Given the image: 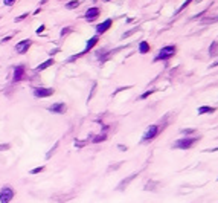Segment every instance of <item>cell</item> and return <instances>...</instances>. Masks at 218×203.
Masks as SVG:
<instances>
[{
	"label": "cell",
	"instance_id": "cell-1",
	"mask_svg": "<svg viewBox=\"0 0 218 203\" xmlns=\"http://www.w3.org/2000/svg\"><path fill=\"white\" fill-rule=\"evenodd\" d=\"M176 52H177V48L176 46H173V44H169V46H165V48H162L160 51H159V54L156 55V58H154V61H166V60H169V58H173L174 55H176Z\"/></svg>",
	"mask_w": 218,
	"mask_h": 203
},
{
	"label": "cell",
	"instance_id": "cell-2",
	"mask_svg": "<svg viewBox=\"0 0 218 203\" xmlns=\"http://www.w3.org/2000/svg\"><path fill=\"white\" fill-rule=\"evenodd\" d=\"M198 141L197 136H186V138H182L179 141H176L173 144V148H179V150H189L194 144Z\"/></svg>",
	"mask_w": 218,
	"mask_h": 203
},
{
	"label": "cell",
	"instance_id": "cell-3",
	"mask_svg": "<svg viewBox=\"0 0 218 203\" xmlns=\"http://www.w3.org/2000/svg\"><path fill=\"white\" fill-rule=\"evenodd\" d=\"M160 130H163V127H159V125H150L147 128V131H145L142 134V144H147V142H151L157 134L160 133Z\"/></svg>",
	"mask_w": 218,
	"mask_h": 203
},
{
	"label": "cell",
	"instance_id": "cell-4",
	"mask_svg": "<svg viewBox=\"0 0 218 203\" xmlns=\"http://www.w3.org/2000/svg\"><path fill=\"white\" fill-rule=\"evenodd\" d=\"M15 195V191L9 185H3L0 188V203H9Z\"/></svg>",
	"mask_w": 218,
	"mask_h": 203
},
{
	"label": "cell",
	"instance_id": "cell-5",
	"mask_svg": "<svg viewBox=\"0 0 218 203\" xmlns=\"http://www.w3.org/2000/svg\"><path fill=\"white\" fill-rule=\"evenodd\" d=\"M32 93H34L35 98H49V96H52L55 93V90L52 87H41V86H38V87H32Z\"/></svg>",
	"mask_w": 218,
	"mask_h": 203
},
{
	"label": "cell",
	"instance_id": "cell-6",
	"mask_svg": "<svg viewBox=\"0 0 218 203\" xmlns=\"http://www.w3.org/2000/svg\"><path fill=\"white\" fill-rule=\"evenodd\" d=\"M25 75H26V67H25V64H18V66L14 67V73H12L14 83L21 81L23 78H25Z\"/></svg>",
	"mask_w": 218,
	"mask_h": 203
},
{
	"label": "cell",
	"instance_id": "cell-7",
	"mask_svg": "<svg viewBox=\"0 0 218 203\" xmlns=\"http://www.w3.org/2000/svg\"><path fill=\"white\" fill-rule=\"evenodd\" d=\"M31 44H32V40H21V41H18L17 44H15V51H17V54H26L28 51H29V48H31Z\"/></svg>",
	"mask_w": 218,
	"mask_h": 203
},
{
	"label": "cell",
	"instance_id": "cell-8",
	"mask_svg": "<svg viewBox=\"0 0 218 203\" xmlns=\"http://www.w3.org/2000/svg\"><path fill=\"white\" fill-rule=\"evenodd\" d=\"M47 110H49L51 113H55V115H63L64 111L67 110V105L64 102H55V104L47 107Z\"/></svg>",
	"mask_w": 218,
	"mask_h": 203
},
{
	"label": "cell",
	"instance_id": "cell-9",
	"mask_svg": "<svg viewBox=\"0 0 218 203\" xmlns=\"http://www.w3.org/2000/svg\"><path fill=\"white\" fill-rule=\"evenodd\" d=\"M99 14H101V9L96 8V6H93V8H89V9L86 11L84 18H86L87 21H93V20H96V18L99 17Z\"/></svg>",
	"mask_w": 218,
	"mask_h": 203
},
{
	"label": "cell",
	"instance_id": "cell-10",
	"mask_svg": "<svg viewBox=\"0 0 218 203\" xmlns=\"http://www.w3.org/2000/svg\"><path fill=\"white\" fill-rule=\"evenodd\" d=\"M111 25H113V20H111V18H107V20H104L102 23H99L98 26H96V35H101V34L107 32V31L111 28Z\"/></svg>",
	"mask_w": 218,
	"mask_h": 203
},
{
	"label": "cell",
	"instance_id": "cell-11",
	"mask_svg": "<svg viewBox=\"0 0 218 203\" xmlns=\"http://www.w3.org/2000/svg\"><path fill=\"white\" fill-rule=\"evenodd\" d=\"M98 41H99V35H95V37H92L90 40H87V43H86V48H84V51L83 52H79V55L83 57L84 54H87L89 51H92L96 44H98Z\"/></svg>",
	"mask_w": 218,
	"mask_h": 203
},
{
	"label": "cell",
	"instance_id": "cell-12",
	"mask_svg": "<svg viewBox=\"0 0 218 203\" xmlns=\"http://www.w3.org/2000/svg\"><path fill=\"white\" fill-rule=\"evenodd\" d=\"M54 64H55V60H54V58H49V60L43 61L40 66H37V67H35V72H43V70H46V69H49V67L54 66Z\"/></svg>",
	"mask_w": 218,
	"mask_h": 203
},
{
	"label": "cell",
	"instance_id": "cell-13",
	"mask_svg": "<svg viewBox=\"0 0 218 203\" xmlns=\"http://www.w3.org/2000/svg\"><path fill=\"white\" fill-rule=\"evenodd\" d=\"M150 49H151V48H150L148 41H140V43H139V54H142V55H143V54H148Z\"/></svg>",
	"mask_w": 218,
	"mask_h": 203
},
{
	"label": "cell",
	"instance_id": "cell-14",
	"mask_svg": "<svg viewBox=\"0 0 218 203\" xmlns=\"http://www.w3.org/2000/svg\"><path fill=\"white\" fill-rule=\"evenodd\" d=\"M215 107H207V105H203V107H200L197 111H198V115H204V113H215Z\"/></svg>",
	"mask_w": 218,
	"mask_h": 203
},
{
	"label": "cell",
	"instance_id": "cell-15",
	"mask_svg": "<svg viewBox=\"0 0 218 203\" xmlns=\"http://www.w3.org/2000/svg\"><path fill=\"white\" fill-rule=\"evenodd\" d=\"M107 139V133H99V134H96V136H93L92 142L93 144H99V142H104Z\"/></svg>",
	"mask_w": 218,
	"mask_h": 203
},
{
	"label": "cell",
	"instance_id": "cell-16",
	"mask_svg": "<svg viewBox=\"0 0 218 203\" xmlns=\"http://www.w3.org/2000/svg\"><path fill=\"white\" fill-rule=\"evenodd\" d=\"M79 3H81L79 0H70V2L66 3V8H67V9H76V8L79 6Z\"/></svg>",
	"mask_w": 218,
	"mask_h": 203
},
{
	"label": "cell",
	"instance_id": "cell-17",
	"mask_svg": "<svg viewBox=\"0 0 218 203\" xmlns=\"http://www.w3.org/2000/svg\"><path fill=\"white\" fill-rule=\"evenodd\" d=\"M58 145H60V142H55V145H54V147H52V148L49 150V153L46 154V159H51V156H52L54 153H55V150L58 148Z\"/></svg>",
	"mask_w": 218,
	"mask_h": 203
},
{
	"label": "cell",
	"instance_id": "cell-18",
	"mask_svg": "<svg viewBox=\"0 0 218 203\" xmlns=\"http://www.w3.org/2000/svg\"><path fill=\"white\" fill-rule=\"evenodd\" d=\"M29 15H31L29 12H25V14H21V15L15 17V20H14V21H15V23H18V21H21V20H25V18H28Z\"/></svg>",
	"mask_w": 218,
	"mask_h": 203
},
{
	"label": "cell",
	"instance_id": "cell-19",
	"mask_svg": "<svg viewBox=\"0 0 218 203\" xmlns=\"http://www.w3.org/2000/svg\"><path fill=\"white\" fill-rule=\"evenodd\" d=\"M43 171H44V165H41V167H37V168L31 170V174H40V173H43Z\"/></svg>",
	"mask_w": 218,
	"mask_h": 203
},
{
	"label": "cell",
	"instance_id": "cell-20",
	"mask_svg": "<svg viewBox=\"0 0 218 203\" xmlns=\"http://www.w3.org/2000/svg\"><path fill=\"white\" fill-rule=\"evenodd\" d=\"M11 148V144H0V151H6Z\"/></svg>",
	"mask_w": 218,
	"mask_h": 203
},
{
	"label": "cell",
	"instance_id": "cell-21",
	"mask_svg": "<svg viewBox=\"0 0 218 203\" xmlns=\"http://www.w3.org/2000/svg\"><path fill=\"white\" fill-rule=\"evenodd\" d=\"M15 2L17 0H3V5L5 6H12V5H15Z\"/></svg>",
	"mask_w": 218,
	"mask_h": 203
},
{
	"label": "cell",
	"instance_id": "cell-22",
	"mask_svg": "<svg viewBox=\"0 0 218 203\" xmlns=\"http://www.w3.org/2000/svg\"><path fill=\"white\" fill-rule=\"evenodd\" d=\"M86 144H87V141H84V142H83V141H76V142H75V147H76V148H83Z\"/></svg>",
	"mask_w": 218,
	"mask_h": 203
},
{
	"label": "cell",
	"instance_id": "cell-23",
	"mask_svg": "<svg viewBox=\"0 0 218 203\" xmlns=\"http://www.w3.org/2000/svg\"><path fill=\"white\" fill-rule=\"evenodd\" d=\"M216 48H218V43H213V46L209 49V52H210V55H215V51H216Z\"/></svg>",
	"mask_w": 218,
	"mask_h": 203
},
{
	"label": "cell",
	"instance_id": "cell-24",
	"mask_svg": "<svg viewBox=\"0 0 218 203\" xmlns=\"http://www.w3.org/2000/svg\"><path fill=\"white\" fill-rule=\"evenodd\" d=\"M44 29H46V26H44V25H40V26H38V29H37L35 32L40 35V34H43V32H44Z\"/></svg>",
	"mask_w": 218,
	"mask_h": 203
},
{
	"label": "cell",
	"instance_id": "cell-25",
	"mask_svg": "<svg viewBox=\"0 0 218 203\" xmlns=\"http://www.w3.org/2000/svg\"><path fill=\"white\" fill-rule=\"evenodd\" d=\"M70 31H72V28H64V29L61 31V34H60V35H61V37H64V35H67Z\"/></svg>",
	"mask_w": 218,
	"mask_h": 203
},
{
	"label": "cell",
	"instance_id": "cell-26",
	"mask_svg": "<svg viewBox=\"0 0 218 203\" xmlns=\"http://www.w3.org/2000/svg\"><path fill=\"white\" fill-rule=\"evenodd\" d=\"M191 2H192V0H186V2H185V3H183V5L180 6V9H179L177 12H180V11H183V9H185V8H186V6H188V5H189Z\"/></svg>",
	"mask_w": 218,
	"mask_h": 203
},
{
	"label": "cell",
	"instance_id": "cell-27",
	"mask_svg": "<svg viewBox=\"0 0 218 203\" xmlns=\"http://www.w3.org/2000/svg\"><path fill=\"white\" fill-rule=\"evenodd\" d=\"M153 92H154V90H148V92H145V93H143V95H142L140 98H142V99H145V98H148V96H150V95H151Z\"/></svg>",
	"mask_w": 218,
	"mask_h": 203
},
{
	"label": "cell",
	"instance_id": "cell-28",
	"mask_svg": "<svg viewBox=\"0 0 218 203\" xmlns=\"http://www.w3.org/2000/svg\"><path fill=\"white\" fill-rule=\"evenodd\" d=\"M12 38V35H8V37H5V38H2V43H6V41H9Z\"/></svg>",
	"mask_w": 218,
	"mask_h": 203
},
{
	"label": "cell",
	"instance_id": "cell-29",
	"mask_svg": "<svg viewBox=\"0 0 218 203\" xmlns=\"http://www.w3.org/2000/svg\"><path fill=\"white\" fill-rule=\"evenodd\" d=\"M57 52H60V49H54V51H51V52H49V55H51V58H52V57H54V55H55Z\"/></svg>",
	"mask_w": 218,
	"mask_h": 203
},
{
	"label": "cell",
	"instance_id": "cell-30",
	"mask_svg": "<svg viewBox=\"0 0 218 203\" xmlns=\"http://www.w3.org/2000/svg\"><path fill=\"white\" fill-rule=\"evenodd\" d=\"M40 11H41V8H37V9L34 11V14H40Z\"/></svg>",
	"mask_w": 218,
	"mask_h": 203
},
{
	"label": "cell",
	"instance_id": "cell-31",
	"mask_svg": "<svg viewBox=\"0 0 218 203\" xmlns=\"http://www.w3.org/2000/svg\"><path fill=\"white\" fill-rule=\"evenodd\" d=\"M216 66H218V61H216V63H213V64H212L210 67H216Z\"/></svg>",
	"mask_w": 218,
	"mask_h": 203
},
{
	"label": "cell",
	"instance_id": "cell-32",
	"mask_svg": "<svg viewBox=\"0 0 218 203\" xmlns=\"http://www.w3.org/2000/svg\"><path fill=\"white\" fill-rule=\"evenodd\" d=\"M105 2H108V0H105Z\"/></svg>",
	"mask_w": 218,
	"mask_h": 203
}]
</instances>
